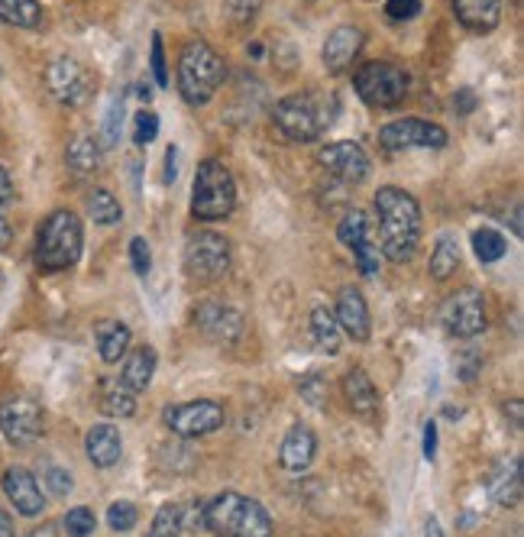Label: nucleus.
Masks as SVG:
<instances>
[{"mask_svg": "<svg viewBox=\"0 0 524 537\" xmlns=\"http://www.w3.org/2000/svg\"><path fill=\"white\" fill-rule=\"evenodd\" d=\"M379 143L389 149V153H402V149H444L450 143V133L440 127V123L411 117V120L385 123L379 130Z\"/></svg>", "mask_w": 524, "mask_h": 537, "instance_id": "9", "label": "nucleus"}, {"mask_svg": "<svg viewBox=\"0 0 524 537\" xmlns=\"http://www.w3.org/2000/svg\"><path fill=\"white\" fill-rule=\"evenodd\" d=\"M457 269H460V246L453 243L450 237H440L437 246H434V253H431V275L444 282Z\"/></svg>", "mask_w": 524, "mask_h": 537, "instance_id": "31", "label": "nucleus"}, {"mask_svg": "<svg viewBox=\"0 0 524 537\" xmlns=\"http://www.w3.org/2000/svg\"><path fill=\"white\" fill-rule=\"evenodd\" d=\"M153 373H156V350L146 343V347H136V350L127 356V363H123V373H120V382L136 395V392L149 389V382H153Z\"/></svg>", "mask_w": 524, "mask_h": 537, "instance_id": "25", "label": "nucleus"}, {"mask_svg": "<svg viewBox=\"0 0 524 537\" xmlns=\"http://www.w3.org/2000/svg\"><path fill=\"white\" fill-rule=\"evenodd\" d=\"M159 136V117L153 110H140V114L133 117V143L136 146H149Z\"/></svg>", "mask_w": 524, "mask_h": 537, "instance_id": "38", "label": "nucleus"}, {"mask_svg": "<svg viewBox=\"0 0 524 537\" xmlns=\"http://www.w3.org/2000/svg\"><path fill=\"white\" fill-rule=\"evenodd\" d=\"M165 428L178 437H204V434H214L224 428V408L217 402H208V398H201V402H185V405H172L165 408Z\"/></svg>", "mask_w": 524, "mask_h": 537, "instance_id": "11", "label": "nucleus"}, {"mask_svg": "<svg viewBox=\"0 0 524 537\" xmlns=\"http://www.w3.org/2000/svg\"><path fill=\"white\" fill-rule=\"evenodd\" d=\"M237 208V182L224 162L208 159L198 165L195 195H191V214L198 220H224Z\"/></svg>", "mask_w": 524, "mask_h": 537, "instance_id": "5", "label": "nucleus"}, {"mask_svg": "<svg viewBox=\"0 0 524 537\" xmlns=\"http://www.w3.org/2000/svg\"><path fill=\"white\" fill-rule=\"evenodd\" d=\"M272 120L282 130L285 140L292 143H314L330 123V117L324 114V104L314 94H288V98L275 104Z\"/></svg>", "mask_w": 524, "mask_h": 537, "instance_id": "6", "label": "nucleus"}, {"mask_svg": "<svg viewBox=\"0 0 524 537\" xmlns=\"http://www.w3.org/2000/svg\"><path fill=\"white\" fill-rule=\"evenodd\" d=\"M136 521H140V512H136L133 502H114L107 508V525L114 531H133Z\"/></svg>", "mask_w": 524, "mask_h": 537, "instance_id": "37", "label": "nucleus"}, {"mask_svg": "<svg viewBox=\"0 0 524 537\" xmlns=\"http://www.w3.org/2000/svg\"><path fill=\"white\" fill-rule=\"evenodd\" d=\"M94 528H98V518H94V512H91V508H85V505H78V508H72V512L65 515L68 537H88Z\"/></svg>", "mask_w": 524, "mask_h": 537, "instance_id": "36", "label": "nucleus"}, {"mask_svg": "<svg viewBox=\"0 0 524 537\" xmlns=\"http://www.w3.org/2000/svg\"><path fill=\"white\" fill-rule=\"evenodd\" d=\"M311 334H314V343L324 353L334 356L340 350V324L327 308H314L311 311Z\"/></svg>", "mask_w": 524, "mask_h": 537, "instance_id": "29", "label": "nucleus"}, {"mask_svg": "<svg viewBox=\"0 0 524 537\" xmlns=\"http://www.w3.org/2000/svg\"><path fill=\"white\" fill-rule=\"evenodd\" d=\"M10 240H13V230H10V224L4 217H0V250H7L10 246Z\"/></svg>", "mask_w": 524, "mask_h": 537, "instance_id": "48", "label": "nucleus"}, {"mask_svg": "<svg viewBox=\"0 0 524 537\" xmlns=\"http://www.w3.org/2000/svg\"><path fill=\"white\" fill-rule=\"evenodd\" d=\"M317 165H321L327 175H334L347 185L363 182V178L369 175V156L363 153V146H356L350 140L327 143V146L317 149Z\"/></svg>", "mask_w": 524, "mask_h": 537, "instance_id": "14", "label": "nucleus"}, {"mask_svg": "<svg viewBox=\"0 0 524 537\" xmlns=\"http://www.w3.org/2000/svg\"><path fill=\"white\" fill-rule=\"evenodd\" d=\"M185 269L198 282H217L230 269V240L220 233H198L185 246Z\"/></svg>", "mask_w": 524, "mask_h": 537, "instance_id": "8", "label": "nucleus"}, {"mask_svg": "<svg viewBox=\"0 0 524 537\" xmlns=\"http://www.w3.org/2000/svg\"><path fill=\"white\" fill-rule=\"evenodd\" d=\"M178 531H182V508H178V505H162L146 537H178Z\"/></svg>", "mask_w": 524, "mask_h": 537, "instance_id": "35", "label": "nucleus"}, {"mask_svg": "<svg viewBox=\"0 0 524 537\" xmlns=\"http://www.w3.org/2000/svg\"><path fill=\"white\" fill-rule=\"evenodd\" d=\"M424 537H444V531H440V525H437V518H431V521H427Z\"/></svg>", "mask_w": 524, "mask_h": 537, "instance_id": "51", "label": "nucleus"}, {"mask_svg": "<svg viewBox=\"0 0 524 537\" xmlns=\"http://www.w3.org/2000/svg\"><path fill=\"white\" fill-rule=\"evenodd\" d=\"M204 528L217 537H272V518L256 499L224 492L204 505Z\"/></svg>", "mask_w": 524, "mask_h": 537, "instance_id": "2", "label": "nucleus"}, {"mask_svg": "<svg viewBox=\"0 0 524 537\" xmlns=\"http://www.w3.org/2000/svg\"><path fill=\"white\" fill-rule=\"evenodd\" d=\"M259 7H262V0H227V23L233 26V30H250V26L256 23L259 17Z\"/></svg>", "mask_w": 524, "mask_h": 537, "instance_id": "34", "label": "nucleus"}, {"mask_svg": "<svg viewBox=\"0 0 524 537\" xmlns=\"http://www.w3.org/2000/svg\"><path fill=\"white\" fill-rule=\"evenodd\" d=\"M224 78V59L208 43H201V39L188 43L182 55H178V91H182V98L191 107L208 104L220 91V85H224Z\"/></svg>", "mask_w": 524, "mask_h": 537, "instance_id": "3", "label": "nucleus"}, {"mask_svg": "<svg viewBox=\"0 0 524 537\" xmlns=\"http://www.w3.org/2000/svg\"><path fill=\"white\" fill-rule=\"evenodd\" d=\"M376 214H379V250L392 263H408L418 253L421 243V204L402 188H379L376 195Z\"/></svg>", "mask_w": 524, "mask_h": 537, "instance_id": "1", "label": "nucleus"}, {"mask_svg": "<svg viewBox=\"0 0 524 537\" xmlns=\"http://www.w3.org/2000/svg\"><path fill=\"white\" fill-rule=\"evenodd\" d=\"M198 327L217 343H237L243 334V314L230 305H217V301H208V305L198 308Z\"/></svg>", "mask_w": 524, "mask_h": 537, "instance_id": "18", "label": "nucleus"}, {"mask_svg": "<svg viewBox=\"0 0 524 537\" xmlns=\"http://www.w3.org/2000/svg\"><path fill=\"white\" fill-rule=\"evenodd\" d=\"M81 243H85V233H81V220L72 211H52L43 227H39L36 237V263L46 272H62L72 269L81 256Z\"/></svg>", "mask_w": 524, "mask_h": 537, "instance_id": "4", "label": "nucleus"}, {"mask_svg": "<svg viewBox=\"0 0 524 537\" xmlns=\"http://www.w3.org/2000/svg\"><path fill=\"white\" fill-rule=\"evenodd\" d=\"M343 395H347V405H350L353 415H360L366 421L376 418V411H379V389L366 376V369H350V373L343 376Z\"/></svg>", "mask_w": 524, "mask_h": 537, "instance_id": "21", "label": "nucleus"}, {"mask_svg": "<svg viewBox=\"0 0 524 537\" xmlns=\"http://www.w3.org/2000/svg\"><path fill=\"white\" fill-rule=\"evenodd\" d=\"M130 263L136 275H149V269H153V253H149V243L143 237L130 240Z\"/></svg>", "mask_w": 524, "mask_h": 537, "instance_id": "41", "label": "nucleus"}, {"mask_svg": "<svg viewBox=\"0 0 524 537\" xmlns=\"http://www.w3.org/2000/svg\"><path fill=\"white\" fill-rule=\"evenodd\" d=\"M314 453H317L314 431L308 428V424H295V428L285 434L282 447H279V463L288 473H305L314 460Z\"/></svg>", "mask_w": 524, "mask_h": 537, "instance_id": "20", "label": "nucleus"}, {"mask_svg": "<svg viewBox=\"0 0 524 537\" xmlns=\"http://www.w3.org/2000/svg\"><path fill=\"white\" fill-rule=\"evenodd\" d=\"M136 94H140V98H146V101L153 98V91H149V85H140V91H136Z\"/></svg>", "mask_w": 524, "mask_h": 537, "instance_id": "53", "label": "nucleus"}, {"mask_svg": "<svg viewBox=\"0 0 524 537\" xmlns=\"http://www.w3.org/2000/svg\"><path fill=\"white\" fill-rule=\"evenodd\" d=\"M43 428H46L43 408H39L33 398L13 395L0 402V431H4L10 444H17V447L33 444V440L43 437Z\"/></svg>", "mask_w": 524, "mask_h": 537, "instance_id": "10", "label": "nucleus"}, {"mask_svg": "<svg viewBox=\"0 0 524 537\" xmlns=\"http://www.w3.org/2000/svg\"><path fill=\"white\" fill-rule=\"evenodd\" d=\"M120 127H123V98H114V104L107 107V117H104V149L117 146Z\"/></svg>", "mask_w": 524, "mask_h": 537, "instance_id": "40", "label": "nucleus"}, {"mask_svg": "<svg viewBox=\"0 0 524 537\" xmlns=\"http://www.w3.org/2000/svg\"><path fill=\"white\" fill-rule=\"evenodd\" d=\"M440 321H444L447 334L470 340V337L486 330V301H482V295L476 292V288H463V292H457L453 298L444 301V308H440Z\"/></svg>", "mask_w": 524, "mask_h": 537, "instance_id": "12", "label": "nucleus"}, {"mask_svg": "<svg viewBox=\"0 0 524 537\" xmlns=\"http://www.w3.org/2000/svg\"><path fill=\"white\" fill-rule=\"evenodd\" d=\"M298 389H301V398H305L311 408H324V402H327V379L321 373H308L305 379L298 382Z\"/></svg>", "mask_w": 524, "mask_h": 537, "instance_id": "39", "label": "nucleus"}, {"mask_svg": "<svg viewBox=\"0 0 524 537\" xmlns=\"http://www.w3.org/2000/svg\"><path fill=\"white\" fill-rule=\"evenodd\" d=\"M46 486H49V492L55 495V499H65L68 492H72V476H68V470H62V466H49L46 470Z\"/></svg>", "mask_w": 524, "mask_h": 537, "instance_id": "42", "label": "nucleus"}, {"mask_svg": "<svg viewBox=\"0 0 524 537\" xmlns=\"http://www.w3.org/2000/svg\"><path fill=\"white\" fill-rule=\"evenodd\" d=\"M153 72H156V85L165 88L169 85V68H165V49H162V36H153Z\"/></svg>", "mask_w": 524, "mask_h": 537, "instance_id": "44", "label": "nucleus"}, {"mask_svg": "<svg viewBox=\"0 0 524 537\" xmlns=\"http://www.w3.org/2000/svg\"><path fill=\"white\" fill-rule=\"evenodd\" d=\"M85 450H88V460L94 466L107 470V466H114L120 460V453H123L120 431L114 428V424H94V428L88 431V437H85Z\"/></svg>", "mask_w": 524, "mask_h": 537, "instance_id": "23", "label": "nucleus"}, {"mask_svg": "<svg viewBox=\"0 0 524 537\" xmlns=\"http://www.w3.org/2000/svg\"><path fill=\"white\" fill-rule=\"evenodd\" d=\"M88 214L94 217V224L110 227V224H117V220L123 217V208L107 188H94L88 195Z\"/></svg>", "mask_w": 524, "mask_h": 537, "instance_id": "32", "label": "nucleus"}, {"mask_svg": "<svg viewBox=\"0 0 524 537\" xmlns=\"http://www.w3.org/2000/svg\"><path fill=\"white\" fill-rule=\"evenodd\" d=\"M489 492L495 495V502L515 508L521 502V460H502L495 466V473L489 476Z\"/></svg>", "mask_w": 524, "mask_h": 537, "instance_id": "24", "label": "nucleus"}, {"mask_svg": "<svg viewBox=\"0 0 524 537\" xmlns=\"http://www.w3.org/2000/svg\"><path fill=\"white\" fill-rule=\"evenodd\" d=\"M94 337H98V350L104 363H120V356H127L130 350V327L120 321H101L94 327Z\"/></svg>", "mask_w": 524, "mask_h": 537, "instance_id": "26", "label": "nucleus"}, {"mask_svg": "<svg viewBox=\"0 0 524 537\" xmlns=\"http://www.w3.org/2000/svg\"><path fill=\"white\" fill-rule=\"evenodd\" d=\"M437 457V424L427 421L424 424V460H434Z\"/></svg>", "mask_w": 524, "mask_h": 537, "instance_id": "45", "label": "nucleus"}, {"mask_svg": "<svg viewBox=\"0 0 524 537\" xmlns=\"http://www.w3.org/2000/svg\"><path fill=\"white\" fill-rule=\"evenodd\" d=\"M457 20L473 33H492L502 20V0H453Z\"/></svg>", "mask_w": 524, "mask_h": 537, "instance_id": "22", "label": "nucleus"}, {"mask_svg": "<svg viewBox=\"0 0 524 537\" xmlns=\"http://www.w3.org/2000/svg\"><path fill=\"white\" fill-rule=\"evenodd\" d=\"M250 55H253V59H259V55H262V46H259V43H250Z\"/></svg>", "mask_w": 524, "mask_h": 537, "instance_id": "54", "label": "nucleus"}, {"mask_svg": "<svg viewBox=\"0 0 524 537\" xmlns=\"http://www.w3.org/2000/svg\"><path fill=\"white\" fill-rule=\"evenodd\" d=\"M337 237L356 256V266H360L363 275H376V269H379V246H376V240H372L369 217L363 211H350L347 217H343L340 227H337Z\"/></svg>", "mask_w": 524, "mask_h": 537, "instance_id": "15", "label": "nucleus"}, {"mask_svg": "<svg viewBox=\"0 0 524 537\" xmlns=\"http://www.w3.org/2000/svg\"><path fill=\"white\" fill-rule=\"evenodd\" d=\"M385 13L392 20H415L421 13V0H385Z\"/></svg>", "mask_w": 524, "mask_h": 537, "instance_id": "43", "label": "nucleus"}, {"mask_svg": "<svg viewBox=\"0 0 524 537\" xmlns=\"http://www.w3.org/2000/svg\"><path fill=\"white\" fill-rule=\"evenodd\" d=\"M512 421H515V428H521V402H518V398L512 402Z\"/></svg>", "mask_w": 524, "mask_h": 537, "instance_id": "52", "label": "nucleus"}, {"mask_svg": "<svg viewBox=\"0 0 524 537\" xmlns=\"http://www.w3.org/2000/svg\"><path fill=\"white\" fill-rule=\"evenodd\" d=\"M0 537H13V521L4 508H0Z\"/></svg>", "mask_w": 524, "mask_h": 537, "instance_id": "49", "label": "nucleus"}, {"mask_svg": "<svg viewBox=\"0 0 524 537\" xmlns=\"http://www.w3.org/2000/svg\"><path fill=\"white\" fill-rule=\"evenodd\" d=\"M98 398H101L98 405L107 418H130L136 411V398L127 385L120 382V376L117 379H101V395Z\"/></svg>", "mask_w": 524, "mask_h": 537, "instance_id": "27", "label": "nucleus"}, {"mask_svg": "<svg viewBox=\"0 0 524 537\" xmlns=\"http://www.w3.org/2000/svg\"><path fill=\"white\" fill-rule=\"evenodd\" d=\"M473 250H476V256L482 259V263H499V259L505 256V250H508V243H505V237L499 230L482 227V230L473 233Z\"/></svg>", "mask_w": 524, "mask_h": 537, "instance_id": "33", "label": "nucleus"}, {"mask_svg": "<svg viewBox=\"0 0 524 537\" xmlns=\"http://www.w3.org/2000/svg\"><path fill=\"white\" fill-rule=\"evenodd\" d=\"M353 85L369 107H398L408 94V72L395 62H366L356 68Z\"/></svg>", "mask_w": 524, "mask_h": 537, "instance_id": "7", "label": "nucleus"}, {"mask_svg": "<svg viewBox=\"0 0 524 537\" xmlns=\"http://www.w3.org/2000/svg\"><path fill=\"white\" fill-rule=\"evenodd\" d=\"M4 492L20 515H26V518L43 515L46 499H43V489H39L36 476L30 470H23V466H10V470L4 473Z\"/></svg>", "mask_w": 524, "mask_h": 537, "instance_id": "17", "label": "nucleus"}, {"mask_svg": "<svg viewBox=\"0 0 524 537\" xmlns=\"http://www.w3.org/2000/svg\"><path fill=\"white\" fill-rule=\"evenodd\" d=\"M13 198V182H10V175L4 172V165H0V204H7Z\"/></svg>", "mask_w": 524, "mask_h": 537, "instance_id": "47", "label": "nucleus"}, {"mask_svg": "<svg viewBox=\"0 0 524 537\" xmlns=\"http://www.w3.org/2000/svg\"><path fill=\"white\" fill-rule=\"evenodd\" d=\"M46 88L59 104L81 107L91 98V75L75 59H55L46 68Z\"/></svg>", "mask_w": 524, "mask_h": 537, "instance_id": "13", "label": "nucleus"}, {"mask_svg": "<svg viewBox=\"0 0 524 537\" xmlns=\"http://www.w3.org/2000/svg\"><path fill=\"white\" fill-rule=\"evenodd\" d=\"M363 33L356 30V26H337L334 33L327 36V43H324V68L330 75H343V72H350L353 62L360 59V52H363Z\"/></svg>", "mask_w": 524, "mask_h": 537, "instance_id": "16", "label": "nucleus"}, {"mask_svg": "<svg viewBox=\"0 0 524 537\" xmlns=\"http://www.w3.org/2000/svg\"><path fill=\"white\" fill-rule=\"evenodd\" d=\"M334 318H337L340 330H347L356 343L369 340L372 321H369V305H366L363 292H356V288H343L340 298H337V314H334Z\"/></svg>", "mask_w": 524, "mask_h": 537, "instance_id": "19", "label": "nucleus"}, {"mask_svg": "<svg viewBox=\"0 0 524 537\" xmlns=\"http://www.w3.org/2000/svg\"><path fill=\"white\" fill-rule=\"evenodd\" d=\"M0 20L20 26V30H33L43 20V10L36 0H0Z\"/></svg>", "mask_w": 524, "mask_h": 537, "instance_id": "30", "label": "nucleus"}, {"mask_svg": "<svg viewBox=\"0 0 524 537\" xmlns=\"http://www.w3.org/2000/svg\"><path fill=\"white\" fill-rule=\"evenodd\" d=\"M65 162L68 169L78 172V175H91L101 169V146L98 140H91V136H75L72 143L65 149Z\"/></svg>", "mask_w": 524, "mask_h": 537, "instance_id": "28", "label": "nucleus"}, {"mask_svg": "<svg viewBox=\"0 0 524 537\" xmlns=\"http://www.w3.org/2000/svg\"><path fill=\"white\" fill-rule=\"evenodd\" d=\"M26 537H59V531H55V525H39V528H33Z\"/></svg>", "mask_w": 524, "mask_h": 537, "instance_id": "50", "label": "nucleus"}, {"mask_svg": "<svg viewBox=\"0 0 524 537\" xmlns=\"http://www.w3.org/2000/svg\"><path fill=\"white\" fill-rule=\"evenodd\" d=\"M175 159H178V149L175 146H169V153H165V185H172L175 182V175H178V169H175Z\"/></svg>", "mask_w": 524, "mask_h": 537, "instance_id": "46", "label": "nucleus"}]
</instances>
